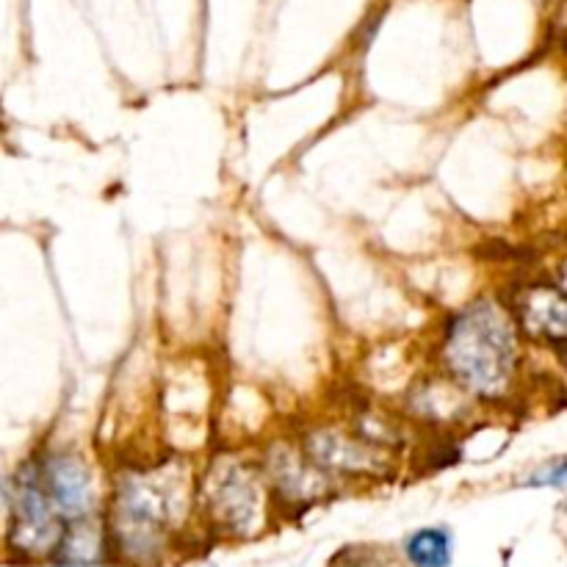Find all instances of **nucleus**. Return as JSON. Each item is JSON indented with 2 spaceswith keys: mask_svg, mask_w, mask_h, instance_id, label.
<instances>
[{
  "mask_svg": "<svg viewBox=\"0 0 567 567\" xmlns=\"http://www.w3.org/2000/svg\"><path fill=\"white\" fill-rule=\"evenodd\" d=\"M3 507H7V493H3V487H0V512H3Z\"/></svg>",
  "mask_w": 567,
  "mask_h": 567,
  "instance_id": "nucleus-7",
  "label": "nucleus"
},
{
  "mask_svg": "<svg viewBox=\"0 0 567 567\" xmlns=\"http://www.w3.org/2000/svg\"><path fill=\"white\" fill-rule=\"evenodd\" d=\"M407 559L416 567H449L451 534L445 529H421L407 540Z\"/></svg>",
  "mask_w": 567,
  "mask_h": 567,
  "instance_id": "nucleus-5",
  "label": "nucleus"
},
{
  "mask_svg": "<svg viewBox=\"0 0 567 567\" xmlns=\"http://www.w3.org/2000/svg\"><path fill=\"white\" fill-rule=\"evenodd\" d=\"M12 543L28 554H47L61 545L59 512L50 504L39 468H23L12 498Z\"/></svg>",
  "mask_w": 567,
  "mask_h": 567,
  "instance_id": "nucleus-2",
  "label": "nucleus"
},
{
  "mask_svg": "<svg viewBox=\"0 0 567 567\" xmlns=\"http://www.w3.org/2000/svg\"><path fill=\"white\" fill-rule=\"evenodd\" d=\"M45 490L50 496L56 512L61 518H72V521H83L92 512L94 504V487L89 468L78 456L61 454L47 460L39 468Z\"/></svg>",
  "mask_w": 567,
  "mask_h": 567,
  "instance_id": "nucleus-3",
  "label": "nucleus"
},
{
  "mask_svg": "<svg viewBox=\"0 0 567 567\" xmlns=\"http://www.w3.org/2000/svg\"><path fill=\"white\" fill-rule=\"evenodd\" d=\"M521 324L529 333L562 346L565 340V293L562 286L529 288L521 299Z\"/></svg>",
  "mask_w": 567,
  "mask_h": 567,
  "instance_id": "nucleus-4",
  "label": "nucleus"
},
{
  "mask_svg": "<svg viewBox=\"0 0 567 567\" xmlns=\"http://www.w3.org/2000/svg\"><path fill=\"white\" fill-rule=\"evenodd\" d=\"M451 374L482 396H498L518 366V340L507 313L493 302H476L456 313L445 335Z\"/></svg>",
  "mask_w": 567,
  "mask_h": 567,
  "instance_id": "nucleus-1",
  "label": "nucleus"
},
{
  "mask_svg": "<svg viewBox=\"0 0 567 567\" xmlns=\"http://www.w3.org/2000/svg\"><path fill=\"white\" fill-rule=\"evenodd\" d=\"M219 501L228 509L230 518H246L252 512L255 496H252V487L246 485V479H241L239 474H230L219 490Z\"/></svg>",
  "mask_w": 567,
  "mask_h": 567,
  "instance_id": "nucleus-6",
  "label": "nucleus"
}]
</instances>
